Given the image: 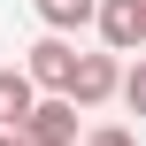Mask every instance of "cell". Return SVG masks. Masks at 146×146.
I'll use <instances>...</instances> for the list:
<instances>
[{
    "instance_id": "1",
    "label": "cell",
    "mask_w": 146,
    "mask_h": 146,
    "mask_svg": "<svg viewBox=\"0 0 146 146\" xmlns=\"http://www.w3.org/2000/svg\"><path fill=\"white\" fill-rule=\"evenodd\" d=\"M77 115H85V108H77L69 92H38V100H31V115L15 123V139H23V146H77V139H85V131H77Z\"/></svg>"
},
{
    "instance_id": "2",
    "label": "cell",
    "mask_w": 146,
    "mask_h": 146,
    "mask_svg": "<svg viewBox=\"0 0 146 146\" xmlns=\"http://www.w3.org/2000/svg\"><path fill=\"white\" fill-rule=\"evenodd\" d=\"M115 85H123V54H115V46H100V54H77V69H69V85H62V92L92 115V108H108V100H115Z\"/></svg>"
},
{
    "instance_id": "3",
    "label": "cell",
    "mask_w": 146,
    "mask_h": 146,
    "mask_svg": "<svg viewBox=\"0 0 146 146\" xmlns=\"http://www.w3.org/2000/svg\"><path fill=\"white\" fill-rule=\"evenodd\" d=\"M23 69H31V85H38V92H62V85H69V69H77V38H69V31H38V38H31V54H23Z\"/></svg>"
},
{
    "instance_id": "4",
    "label": "cell",
    "mask_w": 146,
    "mask_h": 146,
    "mask_svg": "<svg viewBox=\"0 0 146 146\" xmlns=\"http://www.w3.org/2000/svg\"><path fill=\"white\" fill-rule=\"evenodd\" d=\"M31 100H38V85H31V69H0V131H15L23 115H31Z\"/></svg>"
},
{
    "instance_id": "5",
    "label": "cell",
    "mask_w": 146,
    "mask_h": 146,
    "mask_svg": "<svg viewBox=\"0 0 146 146\" xmlns=\"http://www.w3.org/2000/svg\"><path fill=\"white\" fill-rule=\"evenodd\" d=\"M31 8H38L46 31H69V38H77V31H92V8H100V0H31Z\"/></svg>"
},
{
    "instance_id": "6",
    "label": "cell",
    "mask_w": 146,
    "mask_h": 146,
    "mask_svg": "<svg viewBox=\"0 0 146 146\" xmlns=\"http://www.w3.org/2000/svg\"><path fill=\"white\" fill-rule=\"evenodd\" d=\"M115 100H123V108L146 123V46H139V62H123V85H115Z\"/></svg>"
},
{
    "instance_id": "7",
    "label": "cell",
    "mask_w": 146,
    "mask_h": 146,
    "mask_svg": "<svg viewBox=\"0 0 146 146\" xmlns=\"http://www.w3.org/2000/svg\"><path fill=\"white\" fill-rule=\"evenodd\" d=\"M77 146H139V139H131L123 123H92V131H85V139H77Z\"/></svg>"
},
{
    "instance_id": "8",
    "label": "cell",
    "mask_w": 146,
    "mask_h": 146,
    "mask_svg": "<svg viewBox=\"0 0 146 146\" xmlns=\"http://www.w3.org/2000/svg\"><path fill=\"white\" fill-rule=\"evenodd\" d=\"M139 46H146V0H139Z\"/></svg>"
},
{
    "instance_id": "9",
    "label": "cell",
    "mask_w": 146,
    "mask_h": 146,
    "mask_svg": "<svg viewBox=\"0 0 146 146\" xmlns=\"http://www.w3.org/2000/svg\"><path fill=\"white\" fill-rule=\"evenodd\" d=\"M0 146H23V139H15V131H0Z\"/></svg>"
}]
</instances>
